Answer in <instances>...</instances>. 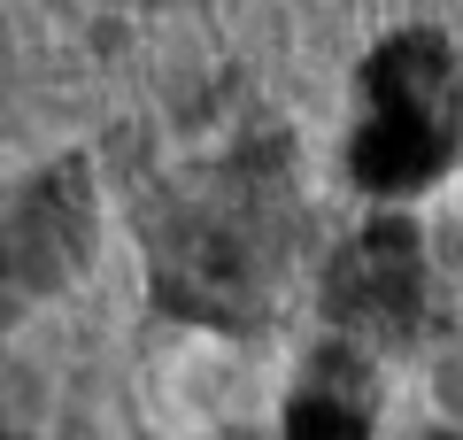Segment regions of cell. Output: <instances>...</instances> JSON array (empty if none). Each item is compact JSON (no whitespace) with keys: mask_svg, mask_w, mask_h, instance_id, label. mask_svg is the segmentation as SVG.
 Returning a JSON list of instances; mask_svg holds the SVG:
<instances>
[{"mask_svg":"<svg viewBox=\"0 0 463 440\" xmlns=\"http://www.w3.org/2000/svg\"><path fill=\"white\" fill-rule=\"evenodd\" d=\"M93 240V201H85V170L62 163L39 186H24L8 209H0V278L16 286H54L85 263Z\"/></svg>","mask_w":463,"mask_h":440,"instance_id":"3957f363","label":"cell"},{"mask_svg":"<svg viewBox=\"0 0 463 440\" xmlns=\"http://www.w3.org/2000/svg\"><path fill=\"white\" fill-rule=\"evenodd\" d=\"M364 433H371V387L364 378L347 387L340 363H325V371L286 402V440H364Z\"/></svg>","mask_w":463,"mask_h":440,"instance_id":"277c9868","label":"cell"},{"mask_svg":"<svg viewBox=\"0 0 463 440\" xmlns=\"http://www.w3.org/2000/svg\"><path fill=\"white\" fill-rule=\"evenodd\" d=\"M325 310H332V325L364 332V340H402L417 325V240H410V225L379 216L371 232H355L340 247V263H332Z\"/></svg>","mask_w":463,"mask_h":440,"instance_id":"7a4b0ae2","label":"cell"},{"mask_svg":"<svg viewBox=\"0 0 463 440\" xmlns=\"http://www.w3.org/2000/svg\"><path fill=\"white\" fill-rule=\"evenodd\" d=\"M463 155V62L440 32H394L364 62V124L347 139V170L371 194L432 186Z\"/></svg>","mask_w":463,"mask_h":440,"instance_id":"6da1fadb","label":"cell"}]
</instances>
